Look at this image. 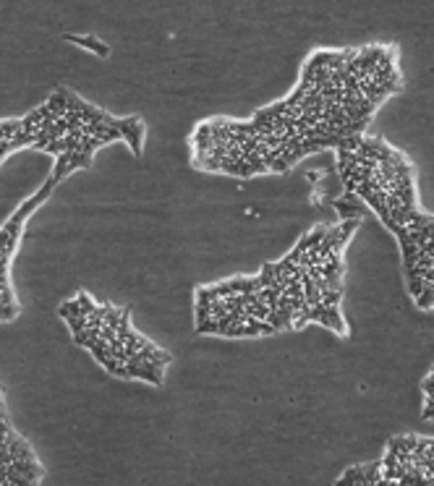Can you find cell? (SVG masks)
Wrapping results in <instances>:
<instances>
[{
  "mask_svg": "<svg viewBox=\"0 0 434 486\" xmlns=\"http://www.w3.org/2000/svg\"><path fill=\"white\" fill-rule=\"evenodd\" d=\"M110 126H115V129H120V133H123V141L131 147V152L139 157L141 154V147H144V123H141V118H136V115H126V118H110Z\"/></svg>",
  "mask_w": 434,
  "mask_h": 486,
  "instance_id": "1",
  "label": "cell"
},
{
  "mask_svg": "<svg viewBox=\"0 0 434 486\" xmlns=\"http://www.w3.org/2000/svg\"><path fill=\"white\" fill-rule=\"evenodd\" d=\"M65 42H74L79 47H87L92 53H97L99 58H108L110 47L105 42H99L97 37H92V34H65Z\"/></svg>",
  "mask_w": 434,
  "mask_h": 486,
  "instance_id": "2",
  "label": "cell"
},
{
  "mask_svg": "<svg viewBox=\"0 0 434 486\" xmlns=\"http://www.w3.org/2000/svg\"><path fill=\"white\" fill-rule=\"evenodd\" d=\"M335 484H367V465H353V468H348Z\"/></svg>",
  "mask_w": 434,
  "mask_h": 486,
  "instance_id": "3",
  "label": "cell"
},
{
  "mask_svg": "<svg viewBox=\"0 0 434 486\" xmlns=\"http://www.w3.org/2000/svg\"><path fill=\"white\" fill-rule=\"evenodd\" d=\"M58 314L63 316L65 322H68V319H77V316H87V314H84V309H81V303H79V298H71V301L61 303Z\"/></svg>",
  "mask_w": 434,
  "mask_h": 486,
  "instance_id": "4",
  "label": "cell"
}]
</instances>
